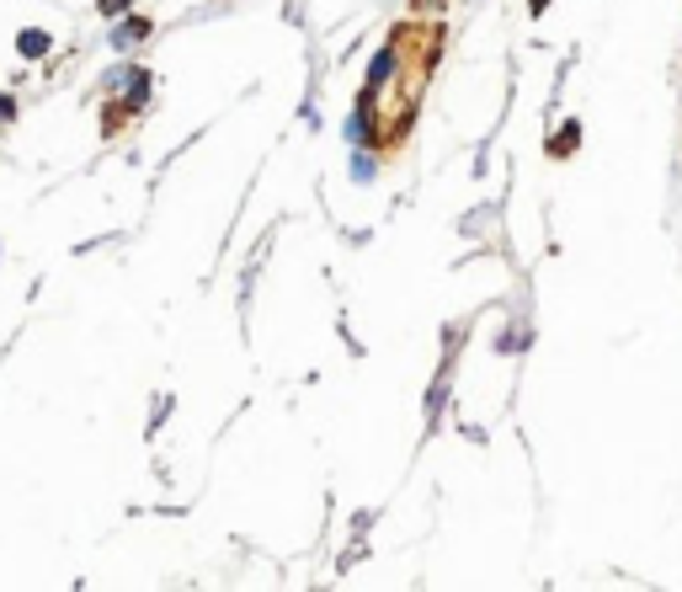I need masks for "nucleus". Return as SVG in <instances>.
I'll list each match as a JSON object with an SVG mask.
<instances>
[{"instance_id":"nucleus-1","label":"nucleus","mask_w":682,"mask_h":592,"mask_svg":"<svg viewBox=\"0 0 682 592\" xmlns=\"http://www.w3.org/2000/svg\"><path fill=\"white\" fill-rule=\"evenodd\" d=\"M43 49H49L43 33H27V38H22V54H43Z\"/></svg>"}]
</instances>
